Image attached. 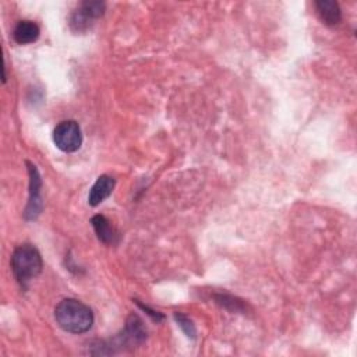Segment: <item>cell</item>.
Instances as JSON below:
<instances>
[{
	"mask_svg": "<svg viewBox=\"0 0 357 357\" xmlns=\"http://www.w3.org/2000/svg\"><path fill=\"white\" fill-rule=\"evenodd\" d=\"M54 319L66 332L84 333L93 324V312L79 300L64 298L54 308Z\"/></svg>",
	"mask_w": 357,
	"mask_h": 357,
	"instance_id": "6da1fadb",
	"label": "cell"
},
{
	"mask_svg": "<svg viewBox=\"0 0 357 357\" xmlns=\"http://www.w3.org/2000/svg\"><path fill=\"white\" fill-rule=\"evenodd\" d=\"M42 257L32 244H21L14 250L11 255V269L21 286H26L31 279L36 278L42 272Z\"/></svg>",
	"mask_w": 357,
	"mask_h": 357,
	"instance_id": "7a4b0ae2",
	"label": "cell"
},
{
	"mask_svg": "<svg viewBox=\"0 0 357 357\" xmlns=\"http://www.w3.org/2000/svg\"><path fill=\"white\" fill-rule=\"evenodd\" d=\"M53 142L63 152L71 153L78 151L82 144V134L78 123L74 120L60 121L53 130Z\"/></svg>",
	"mask_w": 357,
	"mask_h": 357,
	"instance_id": "3957f363",
	"label": "cell"
},
{
	"mask_svg": "<svg viewBox=\"0 0 357 357\" xmlns=\"http://www.w3.org/2000/svg\"><path fill=\"white\" fill-rule=\"evenodd\" d=\"M105 7L106 6L103 1H98V0L82 1L71 15L70 25H71L73 31H75V32L86 31L91 26L92 21H95L103 15Z\"/></svg>",
	"mask_w": 357,
	"mask_h": 357,
	"instance_id": "277c9868",
	"label": "cell"
},
{
	"mask_svg": "<svg viewBox=\"0 0 357 357\" xmlns=\"http://www.w3.org/2000/svg\"><path fill=\"white\" fill-rule=\"evenodd\" d=\"M26 166H28V173H29V199H28V205L25 208L24 216H25V219L32 220L42 211V198H40L42 180H40V174L33 163L26 162Z\"/></svg>",
	"mask_w": 357,
	"mask_h": 357,
	"instance_id": "5b68a950",
	"label": "cell"
},
{
	"mask_svg": "<svg viewBox=\"0 0 357 357\" xmlns=\"http://www.w3.org/2000/svg\"><path fill=\"white\" fill-rule=\"evenodd\" d=\"M146 339V329L139 319V317L131 314L127 321L124 331L116 337L117 346H128V347H135L137 344H141Z\"/></svg>",
	"mask_w": 357,
	"mask_h": 357,
	"instance_id": "8992f818",
	"label": "cell"
},
{
	"mask_svg": "<svg viewBox=\"0 0 357 357\" xmlns=\"http://www.w3.org/2000/svg\"><path fill=\"white\" fill-rule=\"evenodd\" d=\"M114 178L107 176V174H102L96 178V181L93 183V185L89 190L88 194V204L91 206H96L100 202H103L112 192L114 188Z\"/></svg>",
	"mask_w": 357,
	"mask_h": 357,
	"instance_id": "52a82bcc",
	"label": "cell"
},
{
	"mask_svg": "<svg viewBox=\"0 0 357 357\" xmlns=\"http://www.w3.org/2000/svg\"><path fill=\"white\" fill-rule=\"evenodd\" d=\"M315 8L324 24L333 26L342 21V11L336 1L333 0H318L315 1Z\"/></svg>",
	"mask_w": 357,
	"mask_h": 357,
	"instance_id": "ba28073f",
	"label": "cell"
},
{
	"mask_svg": "<svg viewBox=\"0 0 357 357\" xmlns=\"http://www.w3.org/2000/svg\"><path fill=\"white\" fill-rule=\"evenodd\" d=\"M39 33H40L39 26L33 21L22 20L15 25L13 31V39L18 45H28L35 42L39 38Z\"/></svg>",
	"mask_w": 357,
	"mask_h": 357,
	"instance_id": "9c48e42d",
	"label": "cell"
},
{
	"mask_svg": "<svg viewBox=\"0 0 357 357\" xmlns=\"http://www.w3.org/2000/svg\"><path fill=\"white\" fill-rule=\"evenodd\" d=\"M92 227L98 236V238L105 243V244H113L116 243L119 233L116 231V229L112 226V223L103 216V215H95L91 219Z\"/></svg>",
	"mask_w": 357,
	"mask_h": 357,
	"instance_id": "30bf717a",
	"label": "cell"
},
{
	"mask_svg": "<svg viewBox=\"0 0 357 357\" xmlns=\"http://www.w3.org/2000/svg\"><path fill=\"white\" fill-rule=\"evenodd\" d=\"M174 318H176V321L178 322L180 328L184 331V333H185L188 337L194 339L197 331H195V326H194V324L191 322V319L187 318L185 315L180 314V312H174Z\"/></svg>",
	"mask_w": 357,
	"mask_h": 357,
	"instance_id": "8fae6325",
	"label": "cell"
},
{
	"mask_svg": "<svg viewBox=\"0 0 357 357\" xmlns=\"http://www.w3.org/2000/svg\"><path fill=\"white\" fill-rule=\"evenodd\" d=\"M137 304L144 310V311H148V314L153 318V319H156V321H159V319H163V315L162 314H159L158 311H153V310H151L149 307H146V305H144V304H141V303H138L137 301Z\"/></svg>",
	"mask_w": 357,
	"mask_h": 357,
	"instance_id": "7c38bea8",
	"label": "cell"
}]
</instances>
